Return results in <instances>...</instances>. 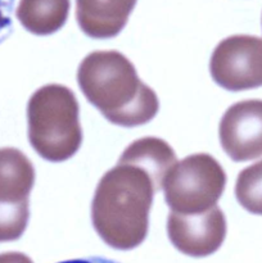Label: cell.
<instances>
[{
	"label": "cell",
	"mask_w": 262,
	"mask_h": 263,
	"mask_svg": "<svg viewBox=\"0 0 262 263\" xmlns=\"http://www.w3.org/2000/svg\"><path fill=\"white\" fill-rule=\"evenodd\" d=\"M0 263H33L32 259L20 252H7L0 254Z\"/></svg>",
	"instance_id": "14"
},
{
	"label": "cell",
	"mask_w": 262,
	"mask_h": 263,
	"mask_svg": "<svg viewBox=\"0 0 262 263\" xmlns=\"http://www.w3.org/2000/svg\"><path fill=\"white\" fill-rule=\"evenodd\" d=\"M120 162H130L143 167L153 177L157 190L162 189L164 176L177 162L174 149L163 139L145 136L133 141L123 151Z\"/></svg>",
	"instance_id": "10"
},
{
	"label": "cell",
	"mask_w": 262,
	"mask_h": 263,
	"mask_svg": "<svg viewBox=\"0 0 262 263\" xmlns=\"http://www.w3.org/2000/svg\"><path fill=\"white\" fill-rule=\"evenodd\" d=\"M35 184V168L17 148H0V205L30 207L28 198Z\"/></svg>",
	"instance_id": "9"
},
{
	"label": "cell",
	"mask_w": 262,
	"mask_h": 263,
	"mask_svg": "<svg viewBox=\"0 0 262 263\" xmlns=\"http://www.w3.org/2000/svg\"><path fill=\"white\" fill-rule=\"evenodd\" d=\"M28 140L33 151L49 162H64L82 144L80 105L74 92L59 84L44 85L27 104Z\"/></svg>",
	"instance_id": "3"
},
{
	"label": "cell",
	"mask_w": 262,
	"mask_h": 263,
	"mask_svg": "<svg viewBox=\"0 0 262 263\" xmlns=\"http://www.w3.org/2000/svg\"><path fill=\"white\" fill-rule=\"evenodd\" d=\"M167 235L172 246L182 254L202 258L211 256L226 238V218L218 205L194 215L170 212Z\"/></svg>",
	"instance_id": "6"
},
{
	"label": "cell",
	"mask_w": 262,
	"mask_h": 263,
	"mask_svg": "<svg viewBox=\"0 0 262 263\" xmlns=\"http://www.w3.org/2000/svg\"><path fill=\"white\" fill-rule=\"evenodd\" d=\"M59 263H118L113 259L103 258V257H90V258H80V259H69V261L59 262Z\"/></svg>",
	"instance_id": "15"
},
{
	"label": "cell",
	"mask_w": 262,
	"mask_h": 263,
	"mask_svg": "<svg viewBox=\"0 0 262 263\" xmlns=\"http://www.w3.org/2000/svg\"><path fill=\"white\" fill-rule=\"evenodd\" d=\"M69 8V0H20L15 15L28 32L48 36L66 25Z\"/></svg>",
	"instance_id": "11"
},
{
	"label": "cell",
	"mask_w": 262,
	"mask_h": 263,
	"mask_svg": "<svg viewBox=\"0 0 262 263\" xmlns=\"http://www.w3.org/2000/svg\"><path fill=\"white\" fill-rule=\"evenodd\" d=\"M226 172L217 159L197 153L177 161L164 176L162 189L172 212L194 215L210 211L225 192Z\"/></svg>",
	"instance_id": "4"
},
{
	"label": "cell",
	"mask_w": 262,
	"mask_h": 263,
	"mask_svg": "<svg viewBox=\"0 0 262 263\" xmlns=\"http://www.w3.org/2000/svg\"><path fill=\"white\" fill-rule=\"evenodd\" d=\"M235 198L249 213L262 216V159L239 172Z\"/></svg>",
	"instance_id": "12"
},
{
	"label": "cell",
	"mask_w": 262,
	"mask_h": 263,
	"mask_svg": "<svg viewBox=\"0 0 262 263\" xmlns=\"http://www.w3.org/2000/svg\"><path fill=\"white\" fill-rule=\"evenodd\" d=\"M14 0H0V44L12 32V12Z\"/></svg>",
	"instance_id": "13"
},
{
	"label": "cell",
	"mask_w": 262,
	"mask_h": 263,
	"mask_svg": "<svg viewBox=\"0 0 262 263\" xmlns=\"http://www.w3.org/2000/svg\"><path fill=\"white\" fill-rule=\"evenodd\" d=\"M82 94L110 123L136 127L151 122L159 109L156 91L138 76L130 59L117 50L87 54L77 69Z\"/></svg>",
	"instance_id": "2"
},
{
	"label": "cell",
	"mask_w": 262,
	"mask_h": 263,
	"mask_svg": "<svg viewBox=\"0 0 262 263\" xmlns=\"http://www.w3.org/2000/svg\"><path fill=\"white\" fill-rule=\"evenodd\" d=\"M138 0H76V20L91 39L116 37L127 23Z\"/></svg>",
	"instance_id": "8"
},
{
	"label": "cell",
	"mask_w": 262,
	"mask_h": 263,
	"mask_svg": "<svg viewBox=\"0 0 262 263\" xmlns=\"http://www.w3.org/2000/svg\"><path fill=\"white\" fill-rule=\"evenodd\" d=\"M218 138L234 162L262 157V100H240L229 107L220 121Z\"/></svg>",
	"instance_id": "7"
},
{
	"label": "cell",
	"mask_w": 262,
	"mask_h": 263,
	"mask_svg": "<svg viewBox=\"0 0 262 263\" xmlns=\"http://www.w3.org/2000/svg\"><path fill=\"white\" fill-rule=\"evenodd\" d=\"M158 192L143 167L117 162L99 180L91 202L95 231L107 246L130 251L140 246L149 229V212Z\"/></svg>",
	"instance_id": "1"
},
{
	"label": "cell",
	"mask_w": 262,
	"mask_h": 263,
	"mask_svg": "<svg viewBox=\"0 0 262 263\" xmlns=\"http://www.w3.org/2000/svg\"><path fill=\"white\" fill-rule=\"evenodd\" d=\"M213 81L229 91H244L262 86V39L233 35L223 39L210 61Z\"/></svg>",
	"instance_id": "5"
}]
</instances>
